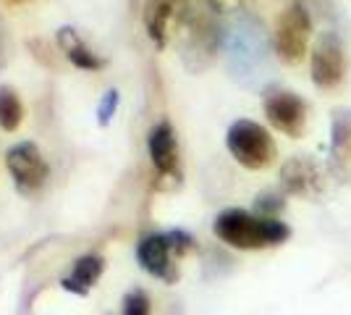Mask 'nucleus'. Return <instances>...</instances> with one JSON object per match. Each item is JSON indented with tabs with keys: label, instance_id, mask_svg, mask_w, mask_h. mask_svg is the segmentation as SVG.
<instances>
[{
	"label": "nucleus",
	"instance_id": "obj_16",
	"mask_svg": "<svg viewBox=\"0 0 351 315\" xmlns=\"http://www.w3.org/2000/svg\"><path fill=\"white\" fill-rule=\"evenodd\" d=\"M118 103H121L118 90L105 92L100 105H97V124H100V126H110V121H113V116H116V110H118Z\"/></svg>",
	"mask_w": 351,
	"mask_h": 315
},
{
	"label": "nucleus",
	"instance_id": "obj_6",
	"mask_svg": "<svg viewBox=\"0 0 351 315\" xmlns=\"http://www.w3.org/2000/svg\"><path fill=\"white\" fill-rule=\"evenodd\" d=\"M265 116L267 121L283 132L286 137H299L304 135V126H307V103L291 90H270L263 100Z\"/></svg>",
	"mask_w": 351,
	"mask_h": 315
},
{
	"label": "nucleus",
	"instance_id": "obj_5",
	"mask_svg": "<svg viewBox=\"0 0 351 315\" xmlns=\"http://www.w3.org/2000/svg\"><path fill=\"white\" fill-rule=\"evenodd\" d=\"M309 71H312V82L320 90H336L343 82L346 74V56H343V45L336 32H322L312 50V60H309Z\"/></svg>",
	"mask_w": 351,
	"mask_h": 315
},
{
	"label": "nucleus",
	"instance_id": "obj_10",
	"mask_svg": "<svg viewBox=\"0 0 351 315\" xmlns=\"http://www.w3.org/2000/svg\"><path fill=\"white\" fill-rule=\"evenodd\" d=\"M330 174L351 187V108H336L330 124Z\"/></svg>",
	"mask_w": 351,
	"mask_h": 315
},
{
	"label": "nucleus",
	"instance_id": "obj_15",
	"mask_svg": "<svg viewBox=\"0 0 351 315\" xmlns=\"http://www.w3.org/2000/svg\"><path fill=\"white\" fill-rule=\"evenodd\" d=\"M149 310H152V302H149L145 289H132V292L123 297L121 315H149Z\"/></svg>",
	"mask_w": 351,
	"mask_h": 315
},
{
	"label": "nucleus",
	"instance_id": "obj_7",
	"mask_svg": "<svg viewBox=\"0 0 351 315\" xmlns=\"http://www.w3.org/2000/svg\"><path fill=\"white\" fill-rule=\"evenodd\" d=\"M280 184L283 192L291 197H320L325 189V174H322L320 163L309 155H293L286 163L280 165Z\"/></svg>",
	"mask_w": 351,
	"mask_h": 315
},
{
	"label": "nucleus",
	"instance_id": "obj_14",
	"mask_svg": "<svg viewBox=\"0 0 351 315\" xmlns=\"http://www.w3.org/2000/svg\"><path fill=\"white\" fill-rule=\"evenodd\" d=\"M24 121V103L19 92L8 84H0V129L3 132H16Z\"/></svg>",
	"mask_w": 351,
	"mask_h": 315
},
{
	"label": "nucleus",
	"instance_id": "obj_12",
	"mask_svg": "<svg viewBox=\"0 0 351 315\" xmlns=\"http://www.w3.org/2000/svg\"><path fill=\"white\" fill-rule=\"evenodd\" d=\"M56 43H58L63 56L71 60V66H76V69H84V71H100V69H105V58H100L79 37V32L73 30V27H60L58 34H56Z\"/></svg>",
	"mask_w": 351,
	"mask_h": 315
},
{
	"label": "nucleus",
	"instance_id": "obj_8",
	"mask_svg": "<svg viewBox=\"0 0 351 315\" xmlns=\"http://www.w3.org/2000/svg\"><path fill=\"white\" fill-rule=\"evenodd\" d=\"M173 255L178 257L173 242H171V234H149V237H145V240L139 242V247H136V260H139V266H142L149 276L162 279V281H168V284H173L176 279H178V268H176V263H173Z\"/></svg>",
	"mask_w": 351,
	"mask_h": 315
},
{
	"label": "nucleus",
	"instance_id": "obj_17",
	"mask_svg": "<svg viewBox=\"0 0 351 315\" xmlns=\"http://www.w3.org/2000/svg\"><path fill=\"white\" fill-rule=\"evenodd\" d=\"M280 208H283V197L276 195V192H265V195L257 197V210L265 218H278Z\"/></svg>",
	"mask_w": 351,
	"mask_h": 315
},
{
	"label": "nucleus",
	"instance_id": "obj_2",
	"mask_svg": "<svg viewBox=\"0 0 351 315\" xmlns=\"http://www.w3.org/2000/svg\"><path fill=\"white\" fill-rule=\"evenodd\" d=\"M226 148L234 155L236 163L249 168V171L270 168L278 158V148H276L270 132L265 126H260L257 121L249 119H239L228 126Z\"/></svg>",
	"mask_w": 351,
	"mask_h": 315
},
{
	"label": "nucleus",
	"instance_id": "obj_1",
	"mask_svg": "<svg viewBox=\"0 0 351 315\" xmlns=\"http://www.w3.org/2000/svg\"><path fill=\"white\" fill-rule=\"evenodd\" d=\"M213 231L223 244L234 250H267L278 247L291 237V229L278 218H265L260 213L228 208L218 213Z\"/></svg>",
	"mask_w": 351,
	"mask_h": 315
},
{
	"label": "nucleus",
	"instance_id": "obj_19",
	"mask_svg": "<svg viewBox=\"0 0 351 315\" xmlns=\"http://www.w3.org/2000/svg\"><path fill=\"white\" fill-rule=\"evenodd\" d=\"M215 8H226V5H236V3H241V0H210Z\"/></svg>",
	"mask_w": 351,
	"mask_h": 315
},
{
	"label": "nucleus",
	"instance_id": "obj_13",
	"mask_svg": "<svg viewBox=\"0 0 351 315\" xmlns=\"http://www.w3.org/2000/svg\"><path fill=\"white\" fill-rule=\"evenodd\" d=\"M105 260L100 255H84L73 263V270L60 281L66 292L73 294H89V289L97 284V279L103 276Z\"/></svg>",
	"mask_w": 351,
	"mask_h": 315
},
{
	"label": "nucleus",
	"instance_id": "obj_3",
	"mask_svg": "<svg viewBox=\"0 0 351 315\" xmlns=\"http://www.w3.org/2000/svg\"><path fill=\"white\" fill-rule=\"evenodd\" d=\"M309 34H312V16L304 3H291L276 24V53L286 63H302L307 56Z\"/></svg>",
	"mask_w": 351,
	"mask_h": 315
},
{
	"label": "nucleus",
	"instance_id": "obj_4",
	"mask_svg": "<svg viewBox=\"0 0 351 315\" xmlns=\"http://www.w3.org/2000/svg\"><path fill=\"white\" fill-rule=\"evenodd\" d=\"M5 165L21 195H34L45 187L50 176V165L45 161L43 150L34 142H19L5 152Z\"/></svg>",
	"mask_w": 351,
	"mask_h": 315
},
{
	"label": "nucleus",
	"instance_id": "obj_20",
	"mask_svg": "<svg viewBox=\"0 0 351 315\" xmlns=\"http://www.w3.org/2000/svg\"><path fill=\"white\" fill-rule=\"evenodd\" d=\"M11 3H29V0H11Z\"/></svg>",
	"mask_w": 351,
	"mask_h": 315
},
{
	"label": "nucleus",
	"instance_id": "obj_18",
	"mask_svg": "<svg viewBox=\"0 0 351 315\" xmlns=\"http://www.w3.org/2000/svg\"><path fill=\"white\" fill-rule=\"evenodd\" d=\"M5 58H8V43H5V27L0 21V69L5 66Z\"/></svg>",
	"mask_w": 351,
	"mask_h": 315
},
{
	"label": "nucleus",
	"instance_id": "obj_9",
	"mask_svg": "<svg viewBox=\"0 0 351 315\" xmlns=\"http://www.w3.org/2000/svg\"><path fill=\"white\" fill-rule=\"evenodd\" d=\"M147 152L155 171L168 179L181 176V158H178V139H176L173 126L168 121H158L149 135H147Z\"/></svg>",
	"mask_w": 351,
	"mask_h": 315
},
{
	"label": "nucleus",
	"instance_id": "obj_11",
	"mask_svg": "<svg viewBox=\"0 0 351 315\" xmlns=\"http://www.w3.org/2000/svg\"><path fill=\"white\" fill-rule=\"evenodd\" d=\"M176 8H178V0H145L142 21H145L147 37L158 47H165L168 43Z\"/></svg>",
	"mask_w": 351,
	"mask_h": 315
}]
</instances>
